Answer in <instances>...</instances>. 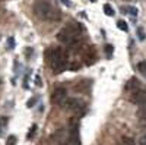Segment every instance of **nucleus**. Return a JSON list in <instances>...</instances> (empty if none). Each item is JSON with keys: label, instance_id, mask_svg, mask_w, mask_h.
<instances>
[{"label": "nucleus", "instance_id": "nucleus-1", "mask_svg": "<svg viewBox=\"0 0 146 145\" xmlns=\"http://www.w3.org/2000/svg\"><path fill=\"white\" fill-rule=\"evenodd\" d=\"M32 10L35 16L41 21L54 22V21L62 19V12H60V9L56 6L53 0H35Z\"/></svg>", "mask_w": 146, "mask_h": 145}, {"label": "nucleus", "instance_id": "nucleus-2", "mask_svg": "<svg viewBox=\"0 0 146 145\" xmlns=\"http://www.w3.org/2000/svg\"><path fill=\"white\" fill-rule=\"evenodd\" d=\"M45 60L47 65L51 67V70L56 75H58L66 70L69 63V54L62 47H51L45 51Z\"/></svg>", "mask_w": 146, "mask_h": 145}, {"label": "nucleus", "instance_id": "nucleus-3", "mask_svg": "<svg viewBox=\"0 0 146 145\" xmlns=\"http://www.w3.org/2000/svg\"><path fill=\"white\" fill-rule=\"evenodd\" d=\"M82 32H83V28H82L80 23L70 22V23H67L66 27H63L57 32V40L62 44L72 45V44H75L76 41L80 40V34Z\"/></svg>", "mask_w": 146, "mask_h": 145}, {"label": "nucleus", "instance_id": "nucleus-4", "mask_svg": "<svg viewBox=\"0 0 146 145\" xmlns=\"http://www.w3.org/2000/svg\"><path fill=\"white\" fill-rule=\"evenodd\" d=\"M126 88L130 92V101L133 104H137V106L146 104V88L140 84L139 79L131 78Z\"/></svg>", "mask_w": 146, "mask_h": 145}, {"label": "nucleus", "instance_id": "nucleus-5", "mask_svg": "<svg viewBox=\"0 0 146 145\" xmlns=\"http://www.w3.org/2000/svg\"><path fill=\"white\" fill-rule=\"evenodd\" d=\"M64 107L70 113H73L75 116H82L85 113V101L80 98H67L64 103Z\"/></svg>", "mask_w": 146, "mask_h": 145}, {"label": "nucleus", "instance_id": "nucleus-6", "mask_svg": "<svg viewBox=\"0 0 146 145\" xmlns=\"http://www.w3.org/2000/svg\"><path fill=\"white\" fill-rule=\"evenodd\" d=\"M66 100H67V92H66L64 88L58 87V88H56V90L53 91V94H51V103H53V104H56V106H63V104L66 103Z\"/></svg>", "mask_w": 146, "mask_h": 145}, {"label": "nucleus", "instance_id": "nucleus-7", "mask_svg": "<svg viewBox=\"0 0 146 145\" xmlns=\"http://www.w3.org/2000/svg\"><path fill=\"white\" fill-rule=\"evenodd\" d=\"M82 56H83V62H85V65H94L95 62H96V59H98V54H96V50H95V47L94 45H89V47H86L83 50V53H82Z\"/></svg>", "mask_w": 146, "mask_h": 145}, {"label": "nucleus", "instance_id": "nucleus-8", "mask_svg": "<svg viewBox=\"0 0 146 145\" xmlns=\"http://www.w3.org/2000/svg\"><path fill=\"white\" fill-rule=\"evenodd\" d=\"M91 79H86V81H80L78 85L75 87V90L78 91V92H85V91H88L89 90V87H91Z\"/></svg>", "mask_w": 146, "mask_h": 145}, {"label": "nucleus", "instance_id": "nucleus-9", "mask_svg": "<svg viewBox=\"0 0 146 145\" xmlns=\"http://www.w3.org/2000/svg\"><path fill=\"white\" fill-rule=\"evenodd\" d=\"M121 10L124 12V13H129L131 16H136L137 15V9L135 6H124V7H121Z\"/></svg>", "mask_w": 146, "mask_h": 145}, {"label": "nucleus", "instance_id": "nucleus-10", "mask_svg": "<svg viewBox=\"0 0 146 145\" xmlns=\"http://www.w3.org/2000/svg\"><path fill=\"white\" fill-rule=\"evenodd\" d=\"M118 145H136V142H135V139L130 138V136H123L120 139Z\"/></svg>", "mask_w": 146, "mask_h": 145}, {"label": "nucleus", "instance_id": "nucleus-11", "mask_svg": "<svg viewBox=\"0 0 146 145\" xmlns=\"http://www.w3.org/2000/svg\"><path fill=\"white\" fill-rule=\"evenodd\" d=\"M137 117L140 120H143V122H146V104L140 106V108L137 110Z\"/></svg>", "mask_w": 146, "mask_h": 145}, {"label": "nucleus", "instance_id": "nucleus-12", "mask_svg": "<svg viewBox=\"0 0 146 145\" xmlns=\"http://www.w3.org/2000/svg\"><path fill=\"white\" fill-rule=\"evenodd\" d=\"M104 13H105L107 16H114V15H115V12H114V9H113L111 5L105 3V5H104Z\"/></svg>", "mask_w": 146, "mask_h": 145}, {"label": "nucleus", "instance_id": "nucleus-13", "mask_svg": "<svg viewBox=\"0 0 146 145\" xmlns=\"http://www.w3.org/2000/svg\"><path fill=\"white\" fill-rule=\"evenodd\" d=\"M7 123H9V119L7 117H2V119H0V136L3 135V132H5Z\"/></svg>", "mask_w": 146, "mask_h": 145}, {"label": "nucleus", "instance_id": "nucleus-14", "mask_svg": "<svg viewBox=\"0 0 146 145\" xmlns=\"http://www.w3.org/2000/svg\"><path fill=\"white\" fill-rule=\"evenodd\" d=\"M137 70L140 72L143 76H146V62H145V60H142V62L137 63Z\"/></svg>", "mask_w": 146, "mask_h": 145}, {"label": "nucleus", "instance_id": "nucleus-15", "mask_svg": "<svg viewBox=\"0 0 146 145\" xmlns=\"http://www.w3.org/2000/svg\"><path fill=\"white\" fill-rule=\"evenodd\" d=\"M117 27H118V29L124 31V32L129 31V27H127V23H126L124 21H118V22H117Z\"/></svg>", "mask_w": 146, "mask_h": 145}, {"label": "nucleus", "instance_id": "nucleus-16", "mask_svg": "<svg viewBox=\"0 0 146 145\" xmlns=\"http://www.w3.org/2000/svg\"><path fill=\"white\" fill-rule=\"evenodd\" d=\"M105 53H107L108 57L113 56V45H111V44H107V45H105Z\"/></svg>", "mask_w": 146, "mask_h": 145}, {"label": "nucleus", "instance_id": "nucleus-17", "mask_svg": "<svg viewBox=\"0 0 146 145\" xmlns=\"http://www.w3.org/2000/svg\"><path fill=\"white\" fill-rule=\"evenodd\" d=\"M15 144H16V136L10 135V136L7 138V141H6V145H15Z\"/></svg>", "mask_w": 146, "mask_h": 145}, {"label": "nucleus", "instance_id": "nucleus-18", "mask_svg": "<svg viewBox=\"0 0 146 145\" xmlns=\"http://www.w3.org/2000/svg\"><path fill=\"white\" fill-rule=\"evenodd\" d=\"M15 47V40H13V37H9L7 38V48L10 50V48H13Z\"/></svg>", "mask_w": 146, "mask_h": 145}, {"label": "nucleus", "instance_id": "nucleus-19", "mask_svg": "<svg viewBox=\"0 0 146 145\" xmlns=\"http://www.w3.org/2000/svg\"><path fill=\"white\" fill-rule=\"evenodd\" d=\"M137 35H139V40H145L146 38V35H145V31L142 29V28H137Z\"/></svg>", "mask_w": 146, "mask_h": 145}, {"label": "nucleus", "instance_id": "nucleus-20", "mask_svg": "<svg viewBox=\"0 0 146 145\" xmlns=\"http://www.w3.org/2000/svg\"><path fill=\"white\" fill-rule=\"evenodd\" d=\"M139 145H146V134L140 136V139H139Z\"/></svg>", "mask_w": 146, "mask_h": 145}, {"label": "nucleus", "instance_id": "nucleus-21", "mask_svg": "<svg viewBox=\"0 0 146 145\" xmlns=\"http://www.w3.org/2000/svg\"><path fill=\"white\" fill-rule=\"evenodd\" d=\"M35 129H36V125H32V126H31V130H29V134H28V138H32Z\"/></svg>", "mask_w": 146, "mask_h": 145}, {"label": "nucleus", "instance_id": "nucleus-22", "mask_svg": "<svg viewBox=\"0 0 146 145\" xmlns=\"http://www.w3.org/2000/svg\"><path fill=\"white\" fill-rule=\"evenodd\" d=\"M79 67H80L79 63H72V65H70V69H72V70H76V69H79Z\"/></svg>", "mask_w": 146, "mask_h": 145}, {"label": "nucleus", "instance_id": "nucleus-23", "mask_svg": "<svg viewBox=\"0 0 146 145\" xmlns=\"http://www.w3.org/2000/svg\"><path fill=\"white\" fill-rule=\"evenodd\" d=\"M35 101H36V98H31V100L27 103V107H32V106L35 104Z\"/></svg>", "mask_w": 146, "mask_h": 145}, {"label": "nucleus", "instance_id": "nucleus-24", "mask_svg": "<svg viewBox=\"0 0 146 145\" xmlns=\"http://www.w3.org/2000/svg\"><path fill=\"white\" fill-rule=\"evenodd\" d=\"M60 2H62L64 6H67V7H70V6H72V3L69 2V0H60Z\"/></svg>", "mask_w": 146, "mask_h": 145}, {"label": "nucleus", "instance_id": "nucleus-25", "mask_svg": "<svg viewBox=\"0 0 146 145\" xmlns=\"http://www.w3.org/2000/svg\"><path fill=\"white\" fill-rule=\"evenodd\" d=\"M56 145H67V144H66V142H57Z\"/></svg>", "mask_w": 146, "mask_h": 145}, {"label": "nucleus", "instance_id": "nucleus-26", "mask_svg": "<svg viewBox=\"0 0 146 145\" xmlns=\"http://www.w3.org/2000/svg\"><path fill=\"white\" fill-rule=\"evenodd\" d=\"M91 2H96V0H91Z\"/></svg>", "mask_w": 146, "mask_h": 145}, {"label": "nucleus", "instance_id": "nucleus-27", "mask_svg": "<svg viewBox=\"0 0 146 145\" xmlns=\"http://www.w3.org/2000/svg\"><path fill=\"white\" fill-rule=\"evenodd\" d=\"M127 2H130V0H127Z\"/></svg>", "mask_w": 146, "mask_h": 145}]
</instances>
